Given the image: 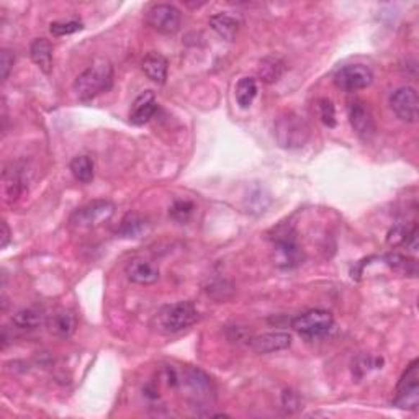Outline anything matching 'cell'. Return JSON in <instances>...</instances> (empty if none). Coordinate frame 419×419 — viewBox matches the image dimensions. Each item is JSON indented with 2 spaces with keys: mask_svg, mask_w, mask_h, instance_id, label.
Returning a JSON list of instances; mask_svg holds the SVG:
<instances>
[{
  "mask_svg": "<svg viewBox=\"0 0 419 419\" xmlns=\"http://www.w3.org/2000/svg\"><path fill=\"white\" fill-rule=\"evenodd\" d=\"M113 69L108 63H97L86 69L74 82V92L79 101L89 102L112 89Z\"/></svg>",
  "mask_w": 419,
  "mask_h": 419,
  "instance_id": "cell-1",
  "label": "cell"
},
{
  "mask_svg": "<svg viewBox=\"0 0 419 419\" xmlns=\"http://www.w3.org/2000/svg\"><path fill=\"white\" fill-rule=\"evenodd\" d=\"M310 138V127L300 115L285 112L276 122V139L282 148L297 149L305 146Z\"/></svg>",
  "mask_w": 419,
  "mask_h": 419,
  "instance_id": "cell-2",
  "label": "cell"
},
{
  "mask_svg": "<svg viewBox=\"0 0 419 419\" xmlns=\"http://www.w3.org/2000/svg\"><path fill=\"white\" fill-rule=\"evenodd\" d=\"M273 264L281 269H293L303 261L300 246L297 244L295 231L292 226L282 224L273 229Z\"/></svg>",
  "mask_w": 419,
  "mask_h": 419,
  "instance_id": "cell-3",
  "label": "cell"
},
{
  "mask_svg": "<svg viewBox=\"0 0 419 419\" xmlns=\"http://www.w3.org/2000/svg\"><path fill=\"white\" fill-rule=\"evenodd\" d=\"M198 319V311L191 302H179L171 307H166L159 314V321L166 333H181L191 328Z\"/></svg>",
  "mask_w": 419,
  "mask_h": 419,
  "instance_id": "cell-4",
  "label": "cell"
},
{
  "mask_svg": "<svg viewBox=\"0 0 419 419\" xmlns=\"http://www.w3.org/2000/svg\"><path fill=\"white\" fill-rule=\"evenodd\" d=\"M333 314L324 310H310L293 318L292 328L305 339H318L333 328Z\"/></svg>",
  "mask_w": 419,
  "mask_h": 419,
  "instance_id": "cell-5",
  "label": "cell"
},
{
  "mask_svg": "<svg viewBox=\"0 0 419 419\" xmlns=\"http://www.w3.org/2000/svg\"><path fill=\"white\" fill-rule=\"evenodd\" d=\"M115 213V205L108 200H94L82 208H79L71 217V224L79 229L98 226L108 221Z\"/></svg>",
  "mask_w": 419,
  "mask_h": 419,
  "instance_id": "cell-6",
  "label": "cell"
},
{
  "mask_svg": "<svg viewBox=\"0 0 419 419\" xmlns=\"http://www.w3.org/2000/svg\"><path fill=\"white\" fill-rule=\"evenodd\" d=\"M146 22L157 33L174 34L181 28L182 15L179 8L171 4H156L148 10Z\"/></svg>",
  "mask_w": 419,
  "mask_h": 419,
  "instance_id": "cell-7",
  "label": "cell"
},
{
  "mask_svg": "<svg viewBox=\"0 0 419 419\" xmlns=\"http://www.w3.org/2000/svg\"><path fill=\"white\" fill-rule=\"evenodd\" d=\"M373 81L370 67L363 64H349L334 74V86L344 92H357L368 87Z\"/></svg>",
  "mask_w": 419,
  "mask_h": 419,
  "instance_id": "cell-8",
  "label": "cell"
},
{
  "mask_svg": "<svg viewBox=\"0 0 419 419\" xmlns=\"http://www.w3.org/2000/svg\"><path fill=\"white\" fill-rule=\"evenodd\" d=\"M419 362L413 361L403 373L393 405L403 410H415L419 403Z\"/></svg>",
  "mask_w": 419,
  "mask_h": 419,
  "instance_id": "cell-9",
  "label": "cell"
},
{
  "mask_svg": "<svg viewBox=\"0 0 419 419\" xmlns=\"http://www.w3.org/2000/svg\"><path fill=\"white\" fill-rule=\"evenodd\" d=\"M390 107L395 115L406 123H416L419 117V98L415 87H400L390 97Z\"/></svg>",
  "mask_w": 419,
  "mask_h": 419,
  "instance_id": "cell-10",
  "label": "cell"
},
{
  "mask_svg": "<svg viewBox=\"0 0 419 419\" xmlns=\"http://www.w3.org/2000/svg\"><path fill=\"white\" fill-rule=\"evenodd\" d=\"M349 122H351L354 131L357 133V136L362 139H370L375 134V122H373V115L370 108L367 107L366 102L354 98L352 102H349Z\"/></svg>",
  "mask_w": 419,
  "mask_h": 419,
  "instance_id": "cell-11",
  "label": "cell"
},
{
  "mask_svg": "<svg viewBox=\"0 0 419 419\" xmlns=\"http://www.w3.org/2000/svg\"><path fill=\"white\" fill-rule=\"evenodd\" d=\"M292 344V336L288 333H266L261 336L249 339V347L256 354H272L288 349Z\"/></svg>",
  "mask_w": 419,
  "mask_h": 419,
  "instance_id": "cell-12",
  "label": "cell"
},
{
  "mask_svg": "<svg viewBox=\"0 0 419 419\" xmlns=\"http://www.w3.org/2000/svg\"><path fill=\"white\" fill-rule=\"evenodd\" d=\"M127 276L131 282L139 285H153L159 281V269L146 259H131L127 266Z\"/></svg>",
  "mask_w": 419,
  "mask_h": 419,
  "instance_id": "cell-13",
  "label": "cell"
},
{
  "mask_svg": "<svg viewBox=\"0 0 419 419\" xmlns=\"http://www.w3.org/2000/svg\"><path fill=\"white\" fill-rule=\"evenodd\" d=\"M156 112H157L156 96H154V92L146 91L139 97H136V101L133 102L131 110H129V122L136 124V127H141V124L148 123Z\"/></svg>",
  "mask_w": 419,
  "mask_h": 419,
  "instance_id": "cell-14",
  "label": "cell"
},
{
  "mask_svg": "<svg viewBox=\"0 0 419 419\" xmlns=\"http://www.w3.org/2000/svg\"><path fill=\"white\" fill-rule=\"evenodd\" d=\"M76 326H77L76 316H74V313L67 310H59L48 318L49 333L54 334L56 337L66 339L69 336H72V333L76 331Z\"/></svg>",
  "mask_w": 419,
  "mask_h": 419,
  "instance_id": "cell-15",
  "label": "cell"
},
{
  "mask_svg": "<svg viewBox=\"0 0 419 419\" xmlns=\"http://www.w3.org/2000/svg\"><path fill=\"white\" fill-rule=\"evenodd\" d=\"M167 59L159 53H149L143 61V71L148 79L156 84H164L167 79Z\"/></svg>",
  "mask_w": 419,
  "mask_h": 419,
  "instance_id": "cell-16",
  "label": "cell"
},
{
  "mask_svg": "<svg viewBox=\"0 0 419 419\" xmlns=\"http://www.w3.org/2000/svg\"><path fill=\"white\" fill-rule=\"evenodd\" d=\"M32 59L44 74H49L53 69V46L46 38H37L30 48Z\"/></svg>",
  "mask_w": 419,
  "mask_h": 419,
  "instance_id": "cell-17",
  "label": "cell"
},
{
  "mask_svg": "<svg viewBox=\"0 0 419 419\" xmlns=\"http://www.w3.org/2000/svg\"><path fill=\"white\" fill-rule=\"evenodd\" d=\"M210 27H212L223 39L233 41L238 34L239 22L228 13H217L213 15V17H210Z\"/></svg>",
  "mask_w": 419,
  "mask_h": 419,
  "instance_id": "cell-18",
  "label": "cell"
},
{
  "mask_svg": "<svg viewBox=\"0 0 419 419\" xmlns=\"http://www.w3.org/2000/svg\"><path fill=\"white\" fill-rule=\"evenodd\" d=\"M285 72V64L281 58L267 56L259 64V79L266 84H276Z\"/></svg>",
  "mask_w": 419,
  "mask_h": 419,
  "instance_id": "cell-19",
  "label": "cell"
},
{
  "mask_svg": "<svg viewBox=\"0 0 419 419\" xmlns=\"http://www.w3.org/2000/svg\"><path fill=\"white\" fill-rule=\"evenodd\" d=\"M43 321V314L38 310H34V308H23V310H18L12 318V323L18 329H28V331H33V329L39 328Z\"/></svg>",
  "mask_w": 419,
  "mask_h": 419,
  "instance_id": "cell-20",
  "label": "cell"
},
{
  "mask_svg": "<svg viewBox=\"0 0 419 419\" xmlns=\"http://www.w3.org/2000/svg\"><path fill=\"white\" fill-rule=\"evenodd\" d=\"M385 262L390 266L393 271L401 273V276H410V277H416L418 273V264L415 259L403 256V254H388L385 257Z\"/></svg>",
  "mask_w": 419,
  "mask_h": 419,
  "instance_id": "cell-21",
  "label": "cell"
},
{
  "mask_svg": "<svg viewBox=\"0 0 419 419\" xmlns=\"http://www.w3.org/2000/svg\"><path fill=\"white\" fill-rule=\"evenodd\" d=\"M257 96V84L251 77H243L236 86V101L241 108H249Z\"/></svg>",
  "mask_w": 419,
  "mask_h": 419,
  "instance_id": "cell-22",
  "label": "cell"
},
{
  "mask_svg": "<svg viewBox=\"0 0 419 419\" xmlns=\"http://www.w3.org/2000/svg\"><path fill=\"white\" fill-rule=\"evenodd\" d=\"M186 382L191 387V390L198 395H208L212 390V382L210 378L198 368H187L186 370Z\"/></svg>",
  "mask_w": 419,
  "mask_h": 419,
  "instance_id": "cell-23",
  "label": "cell"
},
{
  "mask_svg": "<svg viewBox=\"0 0 419 419\" xmlns=\"http://www.w3.org/2000/svg\"><path fill=\"white\" fill-rule=\"evenodd\" d=\"M71 172L79 182L89 183L94 179V162L89 156H77L71 161Z\"/></svg>",
  "mask_w": 419,
  "mask_h": 419,
  "instance_id": "cell-24",
  "label": "cell"
},
{
  "mask_svg": "<svg viewBox=\"0 0 419 419\" xmlns=\"http://www.w3.org/2000/svg\"><path fill=\"white\" fill-rule=\"evenodd\" d=\"M144 229V219L136 213H128L127 217L122 219L118 233L123 238H136L143 233Z\"/></svg>",
  "mask_w": 419,
  "mask_h": 419,
  "instance_id": "cell-25",
  "label": "cell"
},
{
  "mask_svg": "<svg viewBox=\"0 0 419 419\" xmlns=\"http://www.w3.org/2000/svg\"><path fill=\"white\" fill-rule=\"evenodd\" d=\"M4 183L8 200H17L23 191V179L20 177V174L17 171H7L4 174Z\"/></svg>",
  "mask_w": 419,
  "mask_h": 419,
  "instance_id": "cell-26",
  "label": "cell"
},
{
  "mask_svg": "<svg viewBox=\"0 0 419 419\" xmlns=\"http://www.w3.org/2000/svg\"><path fill=\"white\" fill-rule=\"evenodd\" d=\"M318 108V117L321 120L323 124H326L328 128L336 127V108H334V103L329 101V98H319L316 103Z\"/></svg>",
  "mask_w": 419,
  "mask_h": 419,
  "instance_id": "cell-27",
  "label": "cell"
},
{
  "mask_svg": "<svg viewBox=\"0 0 419 419\" xmlns=\"http://www.w3.org/2000/svg\"><path fill=\"white\" fill-rule=\"evenodd\" d=\"M193 213V203L188 200H176L169 208V217L176 219L179 223L188 221V218L192 217Z\"/></svg>",
  "mask_w": 419,
  "mask_h": 419,
  "instance_id": "cell-28",
  "label": "cell"
},
{
  "mask_svg": "<svg viewBox=\"0 0 419 419\" xmlns=\"http://www.w3.org/2000/svg\"><path fill=\"white\" fill-rule=\"evenodd\" d=\"M82 30V23L77 20H69V22H54L49 25V32L54 37H66V34L77 33Z\"/></svg>",
  "mask_w": 419,
  "mask_h": 419,
  "instance_id": "cell-29",
  "label": "cell"
},
{
  "mask_svg": "<svg viewBox=\"0 0 419 419\" xmlns=\"http://www.w3.org/2000/svg\"><path fill=\"white\" fill-rule=\"evenodd\" d=\"M410 231H411V229H408L405 226H401V224H398V226H393L390 229V233H388L387 241L393 247H395V246H403V244H405V241H406L408 234H410Z\"/></svg>",
  "mask_w": 419,
  "mask_h": 419,
  "instance_id": "cell-30",
  "label": "cell"
},
{
  "mask_svg": "<svg viewBox=\"0 0 419 419\" xmlns=\"http://www.w3.org/2000/svg\"><path fill=\"white\" fill-rule=\"evenodd\" d=\"M15 63V56L8 49H2L0 53V74H2V81H7L10 71H12Z\"/></svg>",
  "mask_w": 419,
  "mask_h": 419,
  "instance_id": "cell-31",
  "label": "cell"
},
{
  "mask_svg": "<svg viewBox=\"0 0 419 419\" xmlns=\"http://www.w3.org/2000/svg\"><path fill=\"white\" fill-rule=\"evenodd\" d=\"M10 243V229H8V224L2 221V236H0V247L5 249L8 246Z\"/></svg>",
  "mask_w": 419,
  "mask_h": 419,
  "instance_id": "cell-32",
  "label": "cell"
}]
</instances>
